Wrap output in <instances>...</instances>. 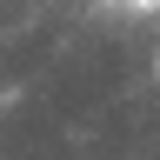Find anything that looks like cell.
I'll use <instances>...</instances> for the list:
<instances>
[{"label": "cell", "mask_w": 160, "mask_h": 160, "mask_svg": "<svg viewBox=\"0 0 160 160\" xmlns=\"http://www.w3.org/2000/svg\"><path fill=\"white\" fill-rule=\"evenodd\" d=\"M100 7H120V0H100Z\"/></svg>", "instance_id": "1"}, {"label": "cell", "mask_w": 160, "mask_h": 160, "mask_svg": "<svg viewBox=\"0 0 160 160\" xmlns=\"http://www.w3.org/2000/svg\"><path fill=\"white\" fill-rule=\"evenodd\" d=\"M153 73H160V53H153Z\"/></svg>", "instance_id": "2"}]
</instances>
